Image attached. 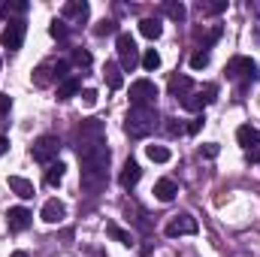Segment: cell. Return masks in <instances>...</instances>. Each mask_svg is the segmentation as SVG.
<instances>
[{
    "label": "cell",
    "mask_w": 260,
    "mask_h": 257,
    "mask_svg": "<svg viewBox=\"0 0 260 257\" xmlns=\"http://www.w3.org/2000/svg\"><path fill=\"white\" fill-rule=\"evenodd\" d=\"M109 157H112V151H109V145L106 142H100V145H94V148H88V151H79V160H82V188L88 194H97L106 188V182H109Z\"/></svg>",
    "instance_id": "obj_1"
},
{
    "label": "cell",
    "mask_w": 260,
    "mask_h": 257,
    "mask_svg": "<svg viewBox=\"0 0 260 257\" xmlns=\"http://www.w3.org/2000/svg\"><path fill=\"white\" fill-rule=\"evenodd\" d=\"M157 124V109L154 106H130L127 121H124V133L133 139H145Z\"/></svg>",
    "instance_id": "obj_2"
},
{
    "label": "cell",
    "mask_w": 260,
    "mask_h": 257,
    "mask_svg": "<svg viewBox=\"0 0 260 257\" xmlns=\"http://www.w3.org/2000/svg\"><path fill=\"white\" fill-rule=\"evenodd\" d=\"M76 142H79V151H88V148L106 142V136H103V121H97V118L82 121L79 130H76Z\"/></svg>",
    "instance_id": "obj_3"
},
{
    "label": "cell",
    "mask_w": 260,
    "mask_h": 257,
    "mask_svg": "<svg viewBox=\"0 0 260 257\" xmlns=\"http://www.w3.org/2000/svg\"><path fill=\"white\" fill-rule=\"evenodd\" d=\"M58 151H61V139H58V136H52V133L40 136V139L30 145V157H34V160H40V164H52V160L58 157Z\"/></svg>",
    "instance_id": "obj_4"
},
{
    "label": "cell",
    "mask_w": 260,
    "mask_h": 257,
    "mask_svg": "<svg viewBox=\"0 0 260 257\" xmlns=\"http://www.w3.org/2000/svg\"><path fill=\"white\" fill-rule=\"evenodd\" d=\"M24 34H27V21H21V18L9 21V24L3 27V34H0V43H3V49H9V52H18V49H21V43H24Z\"/></svg>",
    "instance_id": "obj_5"
},
{
    "label": "cell",
    "mask_w": 260,
    "mask_h": 257,
    "mask_svg": "<svg viewBox=\"0 0 260 257\" xmlns=\"http://www.w3.org/2000/svg\"><path fill=\"white\" fill-rule=\"evenodd\" d=\"M154 97H157V85L151 79H136L130 85V100L133 106H154Z\"/></svg>",
    "instance_id": "obj_6"
},
{
    "label": "cell",
    "mask_w": 260,
    "mask_h": 257,
    "mask_svg": "<svg viewBox=\"0 0 260 257\" xmlns=\"http://www.w3.org/2000/svg\"><path fill=\"white\" fill-rule=\"evenodd\" d=\"M118 67L121 70H133V67L139 64V49H136V40L130 37V34H118Z\"/></svg>",
    "instance_id": "obj_7"
},
{
    "label": "cell",
    "mask_w": 260,
    "mask_h": 257,
    "mask_svg": "<svg viewBox=\"0 0 260 257\" xmlns=\"http://www.w3.org/2000/svg\"><path fill=\"white\" fill-rule=\"evenodd\" d=\"M197 230H200L197 218L185 212V215H176V218H173V221L167 224V230H164V233H167L170 239H176V236H194Z\"/></svg>",
    "instance_id": "obj_8"
},
{
    "label": "cell",
    "mask_w": 260,
    "mask_h": 257,
    "mask_svg": "<svg viewBox=\"0 0 260 257\" xmlns=\"http://www.w3.org/2000/svg\"><path fill=\"white\" fill-rule=\"evenodd\" d=\"M227 76H230V79L245 76L248 82H257V79H260V67L254 64L251 58H233V61L227 64Z\"/></svg>",
    "instance_id": "obj_9"
},
{
    "label": "cell",
    "mask_w": 260,
    "mask_h": 257,
    "mask_svg": "<svg viewBox=\"0 0 260 257\" xmlns=\"http://www.w3.org/2000/svg\"><path fill=\"white\" fill-rule=\"evenodd\" d=\"M30 221H34V215H30L24 206H15V209H9V212H6V224H9V230H12V233L27 230V227H30Z\"/></svg>",
    "instance_id": "obj_10"
},
{
    "label": "cell",
    "mask_w": 260,
    "mask_h": 257,
    "mask_svg": "<svg viewBox=\"0 0 260 257\" xmlns=\"http://www.w3.org/2000/svg\"><path fill=\"white\" fill-rule=\"evenodd\" d=\"M40 218H43L46 224H61V221L67 218V206L61 203V200H49V203L43 206Z\"/></svg>",
    "instance_id": "obj_11"
},
{
    "label": "cell",
    "mask_w": 260,
    "mask_h": 257,
    "mask_svg": "<svg viewBox=\"0 0 260 257\" xmlns=\"http://www.w3.org/2000/svg\"><path fill=\"white\" fill-rule=\"evenodd\" d=\"M236 139H239V145L248 151V148H257L260 145V130L251 127V124H242V127L236 130Z\"/></svg>",
    "instance_id": "obj_12"
},
{
    "label": "cell",
    "mask_w": 260,
    "mask_h": 257,
    "mask_svg": "<svg viewBox=\"0 0 260 257\" xmlns=\"http://www.w3.org/2000/svg\"><path fill=\"white\" fill-rule=\"evenodd\" d=\"M139 179H142V170H139V164H136V160H124V170H121V176H118L121 188H133Z\"/></svg>",
    "instance_id": "obj_13"
},
{
    "label": "cell",
    "mask_w": 260,
    "mask_h": 257,
    "mask_svg": "<svg viewBox=\"0 0 260 257\" xmlns=\"http://www.w3.org/2000/svg\"><path fill=\"white\" fill-rule=\"evenodd\" d=\"M121 73H124V70L115 64V61H109V64L103 67V79H106V85H109L112 91H118V88L124 85V76H121Z\"/></svg>",
    "instance_id": "obj_14"
},
{
    "label": "cell",
    "mask_w": 260,
    "mask_h": 257,
    "mask_svg": "<svg viewBox=\"0 0 260 257\" xmlns=\"http://www.w3.org/2000/svg\"><path fill=\"white\" fill-rule=\"evenodd\" d=\"M191 88H194L191 76H173V79H170V94H173L176 100H179V97H188Z\"/></svg>",
    "instance_id": "obj_15"
},
{
    "label": "cell",
    "mask_w": 260,
    "mask_h": 257,
    "mask_svg": "<svg viewBox=\"0 0 260 257\" xmlns=\"http://www.w3.org/2000/svg\"><path fill=\"white\" fill-rule=\"evenodd\" d=\"M88 12H91V6H88L85 0H70V3H64V18H79V21H85Z\"/></svg>",
    "instance_id": "obj_16"
},
{
    "label": "cell",
    "mask_w": 260,
    "mask_h": 257,
    "mask_svg": "<svg viewBox=\"0 0 260 257\" xmlns=\"http://www.w3.org/2000/svg\"><path fill=\"white\" fill-rule=\"evenodd\" d=\"M176 194H179V185H176L173 179H160V182L154 185V197H157L160 203H170Z\"/></svg>",
    "instance_id": "obj_17"
},
{
    "label": "cell",
    "mask_w": 260,
    "mask_h": 257,
    "mask_svg": "<svg viewBox=\"0 0 260 257\" xmlns=\"http://www.w3.org/2000/svg\"><path fill=\"white\" fill-rule=\"evenodd\" d=\"M9 188L18 194L21 200H30V197L37 194L34 191V182H27V179H21V176H9Z\"/></svg>",
    "instance_id": "obj_18"
},
{
    "label": "cell",
    "mask_w": 260,
    "mask_h": 257,
    "mask_svg": "<svg viewBox=\"0 0 260 257\" xmlns=\"http://www.w3.org/2000/svg\"><path fill=\"white\" fill-rule=\"evenodd\" d=\"M79 88H82V82H79L76 76L64 79V82L58 85V100H70V97H76V94H79Z\"/></svg>",
    "instance_id": "obj_19"
},
{
    "label": "cell",
    "mask_w": 260,
    "mask_h": 257,
    "mask_svg": "<svg viewBox=\"0 0 260 257\" xmlns=\"http://www.w3.org/2000/svg\"><path fill=\"white\" fill-rule=\"evenodd\" d=\"M139 34L148 37V40H157V37L164 34V27H160L157 18H142V21H139Z\"/></svg>",
    "instance_id": "obj_20"
},
{
    "label": "cell",
    "mask_w": 260,
    "mask_h": 257,
    "mask_svg": "<svg viewBox=\"0 0 260 257\" xmlns=\"http://www.w3.org/2000/svg\"><path fill=\"white\" fill-rule=\"evenodd\" d=\"M52 79H55V61H49V64H43V67L34 70V82H37V85H49Z\"/></svg>",
    "instance_id": "obj_21"
},
{
    "label": "cell",
    "mask_w": 260,
    "mask_h": 257,
    "mask_svg": "<svg viewBox=\"0 0 260 257\" xmlns=\"http://www.w3.org/2000/svg\"><path fill=\"white\" fill-rule=\"evenodd\" d=\"M64 164H61V160H58V164H49V170H46V185H52V188H55V185H61V179H64Z\"/></svg>",
    "instance_id": "obj_22"
},
{
    "label": "cell",
    "mask_w": 260,
    "mask_h": 257,
    "mask_svg": "<svg viewBox=\"0 0 260 257\" xmlns=\"http://www.w3.org/2000/svg\"><path fill=\"white\" fill-rule=\"evenodd\" d=\"M145 154H148V160H154V164H167V160H170V148H164V145H148Z\"/></svg>",
    "instance_id": "obj_23"
},
{
    "label": "cell",
    "mask_w": 260,
    "mask_h": 257,
    "mask_svg": "<svg viewBox=\"0 0 260 257\" xmlns=\"http://www.w3.org/2000/svg\"><path fill=\"white\" fill-rule=\"evenodd\" d=\"M106 233H109L112 239H118L121 245H133V236H130L127 230H121L118 224H106Z\"/></svg>",
    "instance_id": "obj_24"
},
{
    "label": "cell",
    "mask_w": 260,
    "mask_h": 257,
    "mask_svg": "<svg viewBox=\"0 0 260 257\" xmlns=\"http://www.w3.org/2000/svg\"><path fill=\"white\" fill-rule=\"evenodd\" d=\"M167 15H170L173 21H185L188 9H185V3H179V0H170V3H167Z\"/></svg>",
    "instance_id": "obj_25"
},
{
    "label": "cell",
    "mask_w": 260,
    "mask_h": 257,
    "mask_svg": "<svg viewBox=\"0 0 260 257\" xmlns=\"http://www.w3.org/2000/svg\"><path fill=\"white\" fill-rule=\"evenodd\" d=\"M182 106H185V109H191V112H203L206 97H203V94H188V97H182Z\"/></svg>",
    "instance_id": "obj_26"
},
{
    "label": "cell",
    "mask_w": 260,
    "mask_h": 257,
    "mask_svg": "<svg viewBox=\"0 0 260 257\" xmlns=\"http://www.w3.org/2000/svg\"><path fill=\"white\" fill-rule=\"evenodd\" d=\"M224 9H227V0H215V3H203L200 0V12L203 15H221Z\"/></svg>",
    "instance_id": "obj_27"
},
{
    "label": "cell",
    "mask_w": 260,
    "mask_h": 257,
    "mask_svg": "<svg viewBox=\"0 0 260 257\" xmlns=\"http://www.w3.org/2000/svg\"><path fill=\"white\" fill-rule=\"evenodd\" d=\"M109 34H118V24L112 18H103L97 27H94V37H109Z\"/></svg>",
    "instance_id": "obj_28"
},
{
    "label": "cell",
    "mask_w": 260,
    "mask_h": 257,
    "mask_svg": "<svg viewBox=\"0 0 260 257\" xmlns=\"http://www.w3.org/2000/svg\"><path fill=\"white\" fill-rule=\"evenodd\" d=\"M142 67H145V70H148V73H154V70H157V67H160V55H157V52H154V49H148V52H145V55H142Z\"/></svg>",
    "instance_id": "obj_29"
},
{
    "label": "cell",
    "mask_w": 260,
    "mask_h": 257,
    "mask_svg": "<svg viewBox=\"0 0 260 257\" xmlns=\"http://www.w3.org/2000/svg\"><path fill=\"white\" fill-rule=\"evenodd\" d=\"M91 61H94V58H91L88 49H76V52H73V64L76 67H91Z\"/></svg>",
    "instance_id": "obj_30"
},
{
    "label": "cell",
    "mask_w": 260,
    "mask_h": 257,
    "mask_svg": "<svg viewBox=\"0 0 260 257\" xmlns=\"http://www.w3.org/2000/svg\"><path fill=\"white\" fill-rule=\"evenodd\" d=\"M49 34H52L55 40H64V37H67V21H64V18H55V21H52V27H49Z\"/></svg>",
    "instance_id": "obj_31"
},
{
    "label": "cell",
    "mask_w": 260,
    "mask_h": 257,
    "mask_svg": "<svg viewBox=\"0 0 260 257\" xmlns=\"http://www.w3.org/2000/svg\"><path fill=\"white\" fill-rule=\"evenodd\" d=\"M218 151H221L218 142H206V145H200V157H218Z\"/></svg>",
    "instance_id": "obj_32"
},
{
    "label": "cell",
    "mask_w": 260,
    "mask_h": 257,
    "mask_svg": "<svg viewBox=\"0 0 260 257\" xmlns=\"http://www.w3.org/2000/svg\"><path fill=\"white\" fill-rule=\"evenodd\" d=\"M191 67H194V70L209 67V52H197V55H191Z\"/></svg>",
    "instance_id": "obj_33"
},
{
    "label": "cell",
    "mask_w": 260,
    "mask_h": 257,
    "mask_svg": "<svg viewBox=\"0 0 260 257\" xmlns=\"http://www.w3.org/2000/svg\"><path fill=\"white\" fill-rule=\"evenodd\" d=\"M203 124H206V118H203V115H197L194 121H191V124H188V127H185V133H191V136H197V133H200V130H203Z\"/></svg>",
    "instance_id": "obj_34"
},
{
    "label": "cell",
    "mask_w": 260,
    "mask_h": 257,
    "mask_svg": "<svg viewBox=\"0 0 260 257\" xmlns=\"http://www.w3.org/2000/svg\"><path fill=\"white\" fill-rule=\"evenodd\" d=\"M203 97H206V106H209V103H215V100H218V85H206Z\"/></svg>",
    "instance_id": "obj_35"
},
{
    "label": "cell",
    "mask_w": 260,
    "mask_h": 257,
    "mask_svg": "<svg viewBox=\"0 0 260 257\" xmlns=\"http://www.w3.org/2000/svg\"><path fill=\"white\" fill-rule=\"evenodd\" d=\"M82 103H85V106H94V103H97V91H94V88L82 91Z\"/></svg>",
    "instance_id": "obj_36"
},
{
    "label": "cell",
    "mask_w": 260,
    "mask_h": 257,
    "mask_svg": "<svg viewBox=\"0 0 260 257\" xmlns=\"http://www.w3.org/2000/svg\"><path fill=\"white\" fill-rule=\"evenodd\" d=\"M9 106H12V100H9V94H0V118L9 112Z\"/></svg>",
    "instance_id": "obj_37"
},
{
    "label": "cell",
    "mask_w": 260,
    "mask_h": 257,
    "mask_svg": "<svg viewBox=\"0 0 260 257\" xmlns=\"http://www.w3.org/2000/svg\"><path fill=\"white\" fill-rule=\"evenodd\" d=\"M245 157H248V164H260V148H248Z\"/></svg>",
    "instance_id": "obj_38"
},
{
    "label": "cell",
    "mask_w": 260,
    "mask_h": 257,
    "mask_svg": "<svg viewBox=\"0 0 260 257\" xmlns=\"http://www.w3.org/2000/svg\"><path fill=\"white\" fill-rule=\"evenodd\" d=\"M182 124H176V121H173V118H170V124H167V133H170V136H176V133H182Z\"/></svg>",
    "instance_id": "obj_39"
},
{
    "label": "cell",
    "mask_w": 260,
    "mask_h": 257,
    "mask_svg": "<svg viewBox=\"0 0 260 257\" xmlns=\"http://www.w3.org/2000/svg\"><path fill=\"white\" fill-rule=\"evenodd\" d=\"M6 151H9V139H6V136H0V157H3Z\"/></svg>",
    "instance_id": "obj_40"
},
{
    "label": "cell",
    "mask_w": 260,
    "mask_h": 257,
    "mask_svg": "<svg viewBox=\"0 0 260 257\" xmlns=\"http://www.w3.org/2000/svg\"><path fill=\"white\" fill-rule=\"evenodd\" d=\"M9 257H27V251H12Z\"/></svg>",
    "instance_id": "obj_41"
},
{
    "label": "cell",
    "mask_w": 260,
    "mask_h": 257,
    "mask_svg": "<svg viewBox=\"0 0 260 257\" xmlns=\"http://www.w3.org/2000/svg\"><path fill=\"white\" fill-rule=\"evenodd\" d=\"M6 9H9V3H0V15H3V12H6Z\"/></svg>",
    "instance_id": "obj_42"
}]
</instances>
